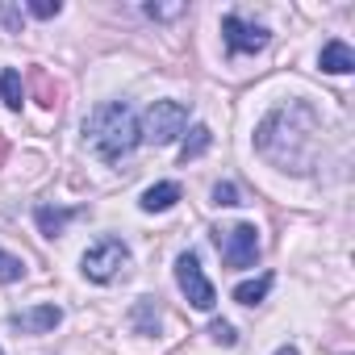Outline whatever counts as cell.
Returning a JSON list of instances; mask_svg holds the SVG:
<instances>
[{"instance_id":"ffe728a7","label":"cell","mask_w":355,"mask_h":355,"mask_svg":"<svg viewBox=\"0 0 355 355\" xmlns=\"http://www.w3.org/2000/svg\"><path fill=\"white\" fill-rule=\"evenodd\" d=\"M209 334H214V338H218V343H222V347H234V338H239V334H234V326H230V322H214V326H209Z\"/></svg>"},{"instance_id":"3957f363","label":"cell","mask_w":355,"mask_h":355,"mask_svg":"<svg viewBox=\"0 0 355 355\" xmlns=\"http://www.w3.org/2000/svg\"><path fill=\"white\" fill-rule=\"evenodd\" d=\"M189 125V109L180 101H155L142 117H138V142H155V146H167L184 134Z\"/></svg>"},{"instance_id":"7c38bea8","label":"cell","mask_w":355,"mask_h":355,"mask_svg":"<svg viewBox=\"0 0 355 355\" xmlns=\"http://www.w3.org/2000/svg\"><path fill=\"white\" fill-rule=\"evenodd\" d=\"M209 142H214V130H209V125H193L189 138L180 142V159H184V163H189V159H201V155L209 150Z\"/></svg>"},{"instance_id":"30bf717a","label":"cell","mask_w":355,"mask_h":355,"mask_svg":"<svg viewBox=\"0 0 355 355\" xmlns=\"http://www.w3.org/2000/svg\"><path fill=\"white\" fill-rule=\"evenodd\" d=\"M175 201H180V184H175V180H163V184H150L138 205H142L146 214H163V209H171Z\"/></svg>"},{"instance_id":"5b68a950","label":"cell","mask_w":355,"mask_h":355,"mask_svg":"<svg viewBox=\"0 0 355 355\" xmlns=\"http://www.w3.org/2000/svg\"><path fill=\"white\" fill-rule=\"evenodd\" d=\"M214 239H218V251H222L226 268H234V272L255 268V259H259V230H255L251 222L226 226V230H218Z\"/></svg>"},{"instance_id":"e0dca14e","label":"cell","mask_w":355,"mask_h":355,"mask_svg":"<svg viewBox=\"0 0 355 355\" xmlns=\"http://www.w3.org/2000/svg\"><path fill=\"white\" fill-rule=\"evenodd\" d=\"M21 5H0V26H5L9 34H21Z\"/></svg>"},{"instance_id":"9c48e42d","label":"cell","mask_w":355,"mask_h":355,"mask_svg":"<svg viewBox=\"0 0 355 355\" xmlns=\"http://www.w3.org/2000/svg\"><path fill=\"white\" fill-rule=\"evenodd\" d=\"M318 63H322V71H330V76H347V71H355V51H351L343 38H334V42L322 46Z\"/></svg>"},{"instance_id":"44dd1931","label":"cell","mask_w":355,"mask_h":355,"mask_svg":"<svg viewBox=\"0 0 355 355\" xmlns=\"http://www.w3.org/2000/svg\"><path fill=\"white\" fill-rule=\"evenodd\" d=\"M34 80H38V101H42V105H55V92H51L46 71H34Z\"/></svg>"},{"instance_id":"9a60e30c","label":"cell","mask_w":355,"mask_h":355,"mask_svg":"<svg viewBox=\"0 0 355 355\" xmlns=\"http://www.w3.org/2000/svg\"><path fill=\"white\" fill-rule=\"evenodd\" d=\"M21 276H26V263L17 255H9V251H0V284H13Z\"/></svg>"},{"instance_id":"cb8c5ba5","label":"cell","mask_w":355,"mask_h":355,"mask_svg":"<svg viewBox=\"0 0 355 355\" xmlns=\"http://www.w3.org/2000/svg\"><path fill=\"white\" fill-rule=\"evenodd\" d=\"M5 150H9V146H5V134H0V159H5Z\"/></svg>"},{"instance_id":"4fadbf2b","label":"cell","mask_w":355,"mask_h":355,"mask_svg":"<svg viewBox=\"0 0 355 355\" xmlns=\"http://www.w3.org/2000/svg\"><path fill=\"white\" fill-rule=\"evenodd\" d=\"M0 96H5V105L17 113L26 105V88H21V76L17 71H0Z\"/></svg>"},{"instance_id":"ba28073f","label":"cell","mask_w":355,"mask_h":355,"mask_svg":"<svg viewBox=\"0 0 355 355\" xmlns=\"http://www.w3.org/2000/svg\"><path fill=\"white\" fill-rule=\"evenodd\" d=\"M59 322H63V309L59 305H34V309H21V313L9 318V326L17 334H51Z\"/></svg>"},{"instance_id":"d6986e66","label":"cell","mask_w":355,"mask_h":355,"mask_svg":"<svg viewBox=\"0 0 355 355\" xmlns=\"http://www.w3.org/2000/svg\"><path fill=\"white\" fill-rule=\"evenodd\" d=\"M214 205H243V201H239V189H234L230 180L218 184V189H214Z\"/></svg>"},{"instance_id":"7a4b0ae2","label":"cell","mask_w":355,"mask_h":355,"mask_svg":"<svg viewBox=\"0 0 355 355\" xmlns=\"http://www.w3.org/2000/svg\"><path fill=\"white\" fill-rule=\"evenodd\" d=\"M84 134H88L92 150H96L105 163H121V159L138 146V117H134L130 105L109 101V105L92 109V117L84 121Z\"/></svg>"},{"instance_id":"5bb4252c","label":"cell","mask_w":355,"mask_h":355,"mask_svg":"<svg viewBox=\"0 0 355 355\" xmlns=\"http://www.w3.org/2000/svg\"><path fill=\"white\" fill-rule=\"evenodd\" d=\"M268 288H272V276L247 280V284H239V288H234V301H239V305H259V301L268 297Z\"/></svg>"},{"instance_id":"603a6c76","label":"cell","mask_w":355,"mask_h":355,"mask_svg":"<svg viewBox=\"0 0 355 355\" xmlns=\"http://www.w3.org/2000/svg\"><path fill=\"white\" fill-rule=\"evenodd\" d=\"M276 355H301V351H297V347H280Z\"/></svg>"},{"instance_id":"52a82bcc","label":"cell","mask_w":355,"mask_h":355,"mask_svg":"<svg viewBox=\"0 0 355 355\" xmlns=\"http://www.w3.org/2000/svg\"><path fill=\"white\" fill-rule=\"evenodd\" d=\"M222 34H226V46L239 51V55H255V51H263V46L272 42V34H268L263 26H251V21H243L239 13H226V17H222Z\"/></svg>"},{"instance_id":"7402d4cb","label":"cell","mask_w":355,"mask_h":355,"mask_svg":"<svg viewBox=\"0 0 355 355\" xmlns=\"http://www.w3.org/2000/svg\"><path fill=\"white\" fill-rule=\"evenodd\" d=\"M146 13H150V17H180L184 5H146Z\"/></svg>"},{"instance_id":"ac0fdd59","label":"cell","mask_w":355,"mask_h":355,"mask_svg":"<svg viewBox=\"0 0 355 355\" xmlns=\"http://www.w3.org/2000/svg\"><path fill=\"white\" fill-rule=\"evenodd\" d=\"M30 13H34V17H42V21H51V17H59V13H63V5H59V0H30Z\"/></svg>"},{"instance_id":"6da1fadb","label":"cell","mask_w":355,"mask_h":355,"mask_svg":"<svg viewBox=\"0 0 355 355\" xmlns=\"http://www.w3.org/2000/svg\"><path fill=\"white\" fill-rule=\"evenodd\" d=\"M313 138H318V113L309 105H301V101L280 105L255 130L259 155L272 159L284 171H309L313 167Z\"/></svg>"},{"instance_id":"8992f818","label":"cell","mask_w":355,"mask_h":355,"mask_svg":"<svg viewBox=\"0 0 355 355\" xmlns=\"http://www.w3.org/2000/svg\"><path fill=\"white\" fill-rule=\"evenodd\" d=\"M175 284L184 288V297L197 309H214L218 305V293H214V284H209V276H205V268H201V259L193 251H184L180 259H175Z\"/></svg>"},{"instance_id":"2e32d148","label":"cell","mask_w":355,"mask_h":355,"mask_svg":"<svg viewBox=\"0 0 355 355\" xmlns=\"http://www.w3.org/2000/svg\"><path fill=\"white\" fill-rule=\"evenodd\" d=\"M134 322H138V330H142V334H150V330L159 326V309H155L150 301H138V313H134Z\"/></svg>"},{"instance_id":"8fae6325","label":"cell","mask_w":355,"mask_h":355,"mask_svg":"<svg viewBox=\"0 0 355 355\" xmlns=\"http://www.w3.org/2000/svg\"><path fill=\"white\" fill-rule=\"evenodd\" d=\"M34 218H38V230H42L46 239H59V234L67 230V222L76 218V209H51V205H42Z\"/></svg>"},{"instance_id":"277c9868","label":"cell","mask_w":355,"mask_h":355,"mask_svg":"<svg viewBox=\"0 0 355 355\" xmlns=\"http://www.w3.org/2000/svg\"><path fill=\"white\" fill-rule=\"evenodd\" d=\"M80 268H84L88 280L109 284V280L125 276V268H130V247H125L121 239H101V243H92V247L84 251Z\"/></svg>"},{"instance_id":"d4e9b609","label":"cell","mask_w":355,"mask_h":355,"mask_svg":"<svg viewBox=\"0 0 355 355\" xmlns=\"http://www.w3.org/2000/svg\"><path fill=\"white\" fill-rule=\"evenodd\" d=\"M0 355H5V351H0Z\"/></svg>"}]
</instances>
